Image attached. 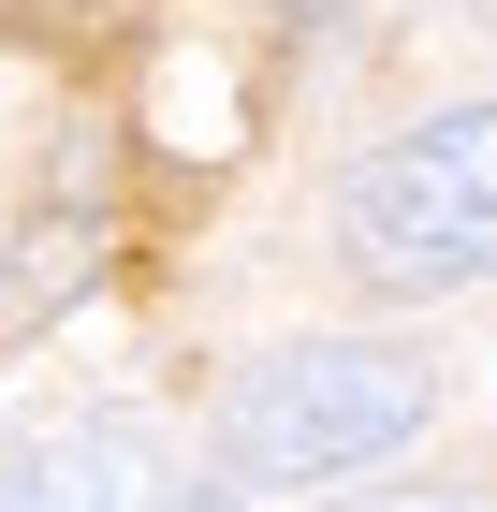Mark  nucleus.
Segmentation results:
<instances>
[{"label": "nucleus", "instance_id": "obj_7", "mask_svg": "<svg viewBox=\"0 0 497 512\" xmlns=\"http://www.w3.org/2000/svg\"><path fill=\"white\" fill-rule=\"evenodd\" d=\"M0 30H59V0H0Z\"/></svg>", "mask_w": 497, "mask_h": 512}, {"label": "nucleus", "instance_id": "obj_1", "mask_svg": "<svg viewBox=\"0 0 497 512\" xmlns=\"http://www.w3.org/2000/svg\"><path fill=\"white\" fill-rule=\"evenodd\" d=\"M424 410H439V381L395 337H293L220 395V469L234 483H337V469H381L395 439H424Z\"/></svg>", "mask_w": 497, "mask_h": 512}, {"label": "nucleus", "instance_id": "obj_6", "mask_svg": "<svg viewBox=\"0 0 497 512\" xmlns=\"http://www.w3.org/2000/svg\"><path fill=\"white\" fill-rule=\"evenodd\" d=\"M161 512H249V498H234V483H191V498H161Z\"/></svg>", "mask_w": 497, "mask_h": 512}, {"label": "nucleus", "instance_id": "obj_3", "mask_svg": "<svg viewBox=\"0 0 497 512\" xmlns=\"http://www.w3.org/2000/svg\"><path fill=\"white\" fill-rule=\"evenodd\" d=\"M88 278H103V132H74V147H59V191L30 205V235H15V264H0V337L59 322Z\"/></svg>", "mask_w": 497, "mask_h": 512}, {"label": "nucleus", "instance_id": "obj_4", "mask_svg": "<svg viewBox=\"0 0 497 512\" xmlns=\"http://www.w3.org/2000/svg\"><path fill=\"white\" fill-rule=\"evenodd\" d=\"M0 512H161V498H147V439H132V425L44 439V454L0 469Z\"/></svg>", "mask_w": 497, "mask_h": 512}, {"label": "nucleus", "instance_id": "obj_2", "mask_svg": "<svg viewBox=\"0 0 497 512\" xmlns=\"http://www.w3.org/2000/svg\"><path fill=\"white\" fill-rule=\"evenodd\" d=\"M337 249L381 278V293L497 278V103H454V118L366 147L337 176Z\"/></svg>", "mask_w": 497, "mask_h": 512}, {"label": "nucleus", "instance_id": "obj_5", "mask_svg": "<svg viewBox=\"0 0 497 512\" xmlns=\"http://www.w3.org/2000/svg\"><path fill=\"white\" fill-rule=\"evenodd\" d=\"M337 512H497V498H439V483H395V498H337Z\"/></svg>", "mask_w": 497, "mask_h": 512}, {"label": "nucleus", "instance_id": "obj_8", "mask_svg": "<svg viewBox=\"0 0 497 512\" xmlns=\"http://www.w3.org/2000/svg\"><path fill=\"white\" fill-rule=\"evenodd\" d=\"M0 469H15V439H0Z\"/></svg>", "mask_w": 497, "mask_h": 512}]
</instances>
